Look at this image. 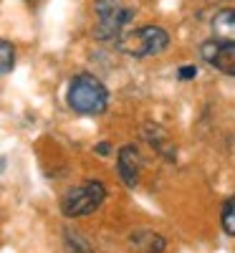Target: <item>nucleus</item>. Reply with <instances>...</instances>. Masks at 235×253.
<instances>
[{"label": "nucleus", "instance_id": "f257e3e1", "mask_svg": "<svg viewBox=\"0 0 235 253\" xmlns=\"http://www.w3.org/2000/svg\"><path fill=\"white\" fill-rule=\"evenodd\" d=\"M69 107L78 114H101L106 112V104H109V91H106V86L91 74H78L71 79L69 84Z\"/></svg>", "mask_w": 235, "mask_h": 253}, {"label": "nucleus", "instance_id": "f03ea898", "mask_svg": "<svg viewBox=\"0 0 235 253\" xmlns=\"http://www.w3.org/2000/svg\"><path fill=\"white\" fill-rule=\"evenodd\" d=\"M94 10H96V28H94V36L99 41H112V38H119L126 28V23L134 20V8L124 5L121 0H96L94 3Z\"/></svg>", "mask_w": 235, "mask_h": 253}, {"label": "nucleus", "instance_id": "7ed1b4c3", "mask_svg": "<svg viewBox=\"0 0 235 253\" xmlns=\"http://www.w3.org/2000/svg\"><path fill=\"white\" fill-rule=\"evenodd\" d=\"M106 198V187L99 180H89L83 185L71 187L61 200V213L66 218H83V215H91L94 210L101 208Z\"/></svg>", "mask_w": 235, "mask_h": 253}, {"label": "nucleus", "instance_id": "20e7f679", "mask_svg": "<svg viewBox=\"0 0 235 253\" xmlns=\"http://www.w3.org/2000/svg\"><path fill=\"white\" fill-rule=\"evenodd\" d=\"M169 46V36L159 26H142L137 31H129L119 36V48L129 56L147 58V56H157Z\"/></svg>", "mask_w": 235, "mask_h": 253}, {"label": "nucleus", "instance_id": "39448f33", "mask_svg": "<svg viewBox=\"0 0 235 253\" xmlns=\"http://www.w3.org/2000/svg\"><path fill=\"white\" fill-rule=\"evenodd\" d=\"M200 53L215 71L225 76H235V41H223V38L205 41Z\"/></svg>", "mask_w": 235, "mask_h": 253}, {"label": "nucleus", "instance_id": "423d86ee", "mask_svg": "<svg viewBox=\"0 0 235 253\" xmlns=\"http://www.w3.org/2000/svg\"><path fill=\"white\" fill-rule=\"evenodd\" d=\"M119 177L124 180L126 187H137L139 182V170H142V160H139V152L134 144H124L119 150Z\"/></svg>", "mask_w": 235, "mask_h": 253}, {"label": "nucleus", "instance_id": "0eeeda50", "mask_svg": "<svg viewBox=\"0 0 235 253\" xmlns=\"http://www.w3.org/2000/svg\"><path fill=\"white\" fill-rule=\"evenodd\" d=\"M212 33H215V38H223V41H235V8L220 10L212 18Z\"/></svg>", "mask_w": 235, "mask_h": 253}, {"label": "nucleus", "instance_id": "6e6552de", "mask_svg": "<svg viewBox=\"0 0 235 253\" xmlns=\"http://www.w3.org/2000/svg\"><path fill=\"white\" fill-rule=\"evenodd\" d=\"M132 246L142 253H162L164 251V238H159L152 230H139L137 236H132Z\"/></svg>", "mask_w": 235, "mask_h": 253}, {"label": "nucleus", "instance_id": "1a4fd4ad", "mask_svg": "<svg viewBox=\"0 0 235 253\" xmlns=\"http://www.w3.org/2000/svg\"><path fill=\"white\" fill-rule=\"evenodd\" d=\"M15 63V51L8 41H0V76H5Z\"/></svg>", "mask_w": 235, "mask_h": 253}, {"label": "nucleus", "instance_id": "9d476101", "mask_svg": "<svg viewBox=\"0 0 235 253\" xmlns=\"http://www.w3.org/2000/svg\"><path fill=\"white\" fill-rule=\"evenodd\" d=\"M223 228H225V233L228 236H235V198H230L223 208Z\"/></svg>", "mask_w": 235, "mask_h": 253}, {"label": "nucleus", "instance_id": "9b49d317", "mask_svg": "<svg viewBox=\"0 0 235 253\" xmlns=\"http://www.w3.org/2000/svg\"><path fill=\"white\" fill-rule=\"evenodd\" d=\"M195 76H197V69H195V66H185V69H180V79H182V81L195 79Z\"/></svg>", "mask_w": 235, "mask_h": 253}, {"label": "nucleus", "instance_id": "f8f14e48", "mask_svg": "<svg viewBox=\"0 0 235 253\" xmlns=\"http://www.w3.org/2000/svg\"><path fill=\"white\" fill-rule=\"evenodd\" d=\"M109 147H112L109 142H101V144L96 147V152H99V155H109V152H112V150H109Z\"/></svg>", "mask_w": 235, "mask_h": 253}]
</instances>
